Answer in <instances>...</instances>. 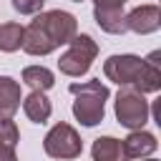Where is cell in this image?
Here are the masks:
<instances>
[{
	"instance_id": "5bb4252c",
	"label": "cell",
	"mask_w": 161,
	"mask_h": 161,
	"mask_svg": "<svg viewBox=\"0 0 161 161\" xmlns=\"http://www.w3.org/2000/svg\"><path fill=\"white\" fill-rule=\"evenodd\" d=\"M20 141V131L13 118H0V161H18L15 146Z\"/></svg>"
},
{
	"instance_id": "30bf717a",
	"label": "cell",
	"mask_w": 161,
	"mask_h": 161,
	"mask_svg": "<svg viewBox=\"0 0 161 161\" xmlns=\"http://www.w3.org/2000/svg\"><path fill=\"white\" fill-rule=\"evenodd\" d=\"M20 83L10 75H0V118H13L20 108Z\"/></svg>"
},
{
	"instance_id": "ac0fdd59",
	"label": "cell",
	"mask_w": 161,
	"mask_h": 161,
	"mask_svg": "<svg viewBox=\"0 0 161 161\" xmlns=\"http://www.w3.org/2000/svg\"><path fill=\"white\" fill-rule=\"evenodd\" d=\"M96 8H123L126 0H93Z\"/></svg>"
},
{
	"instance_id": "3957f363",
	"label": "cell",
	"mask_w": 161,
	"mask_h": 161,
	"mask_svg": "<svg viewBox=\"0 0 161 161\" xmlns=\"http://www.w3.org/2000/svg\"><path fill=\"white\" fill-rule=\"evenodd\" d=\"M96 55H98L96 40L91 35H86V33H80V35L75 33L70 38V43H68V50L60 55L58 68H60V73H65L70 78H80V75H86L91 70Z\"/></svg>"
},
{
	"instance_id": "9a60e30c",
	"label": "cell",
	"mask_w": 161,
	"mask_h": 161,
	"mask_svg": "<svg viewBox=\"0 0 161 161\" xmlns=\"http://www.w3.org/2000/svg\"><path fill=\"white\" fill-rule=\"evenodd\" d=\"M23 83L30 86L33 91H43L45 93L48 88L55 86V75L45 65H28V68H23Z\"/></svg>"
},
{
	"instance_id": "5b68a950",
	"label": "cell",
	"mask_w": 161,
	"mask_h": 161,
	"mask_svg": "<svg viewBox=\"0 0 161 161\" xmlns=\"http://www.w3.org/2000/svg\"><path fill=\"white\" fill-rule=\"evenodd\" d=\"M43 148H45V153L53 156V158H75V156H80V151H83V141H80L78 131H75L70 123H63V121H60V123H55V126L45 133Z\"/></svg>"
},
{
	"instance_id": "9c48e42d",
	"label": "cell",
	"mask_w": 161,
	"mask_h": 161,
	"mask_svg": "<svg viewBox=\"0 0 161 161\" xmlns=\"http://www.w3.org/2000/svg\"><path fill=\"white\" fill-rule=\"evenodd\" d=\"M158 58H161L158 50H153L148 58H143L141 75H138V80L133 83L136 91H141V93H156V91L161 88V63H158Z\"/></svg>"
},
{
	"instance_id": "d6986e66",
	"label": "cell",
	"mask_w": 161,
	"mask_h": 161,
	"mask_svg": "<svg viewBox=\"0 0 161 161\" xmlns=\"http://www.w3.org/2000/svg\"><path fill=\"white\" fill-rule=\"evenodd\" d=\"M73 3H83V0H73Z\"/></svg>"
},
{
	"instance_id": "6da1fadb",
	"label": "cell",
	"mask_w": 161,
	"mask_h": 161,
	"mask_svg": "<svg viewBox=\"0 0 161 161\" xmlns=\"http://www.w3.org/2000/svg\"><path fill=\"white\" fill-rule=\"evenodd\" d=\"M78 33L75 15L65 10H48L35 15L30 25L23 28V50L28 55H48L60 45H68L70 38Z\"/></svg>"
},
{
	"instance_id": "e0dca14e",
	"label": "cell",
	"mask_w": 161,
	"mask_h": 161,
	"mask_svg": "<svg viewBox=\"0 0 161 161\" xmlns=\"http://www.w3.org/2000/svg\"><path fill=\"white\" fill-rule=\"evenodd\" d=\"M43 5H45V0H13V8L20 15H35V13H40Z\"/></svg>"
},
{
	"instance_id": "ba28073f",
	"label": "cell",
	"mask_w": 161,
	"mask_h": 161,
	"mask_svg": "<svg viewBox=\"0 0 161 161\" xmlns=\"http://www.w3.org/2000/svg\"><path fill=\"white\" fill-rule=\"evenodd\" d=\"M121 143H123V153H126V158H146V156H151V153L156 151V146H158L156 136L148 133V131H143V128L131 131Z\"/></svg>"
},
{
	"instance_id": "52a82bcc",
	"label": "cell",
	"mask_w": 161,
	"mask_h": 161,
	"mask_svg": "<svg viewBox=\"0 0 161 161\" xmlns=\"http://www.w3.org/2000/svg\"><path fill=\"white\" fill-rule=\"evenodd\" d=\"M126 25H128V30H133L138 35L156 33L161 28V10H158V5L148 3V5L133 8L131 13H126Z\"/></svg>"
},
{
	"instance_id": "ffe728a7",
	"label": "cell",
	"mask_w": 161,
	"mask_h": 161,
	"mask_svg": "<svg viewBox=\"0 0 161 161\" xmlns=\"http://www.w3.org/2000/svg\"><path fill=\"white\" fill-rule=\"evenodd\" d=\"M146 161H156V158H146Z\"/></svg>"
},
{
	"instance_id": "7c38bea8",
	"label": "cell",
	"mask_w": 161,
	"mask_h": 161,
	"mask_svg": "<svg viewBox=\"0 0 161 161\" xmlns=\"http://www.w3.org/2000/svg\"><path fill=\"white\" fill-rule=\"evenodd\" d=\"M23 111L33 123H45L53 113V103L48 101L43 91H33L28 98H23Z\"/></svg>"
},
{
	"instance_id": "8fae6325",
	"label": "cell",
	"mask_w": 161,
	"mask_h": 161,
	"mask_svg": "<svg viewBox=\"0 0 161 161\" xmlns=\"http://www.w3.org/2000/svg\"><path fill=\"white\" fill-rule=\"evenodd\" d=\"M93 18H96L98 28L111 35H123L128 30L123 8H93Z\"/></svg>"
},
{
	"instance_id": "4fadbf2b",
	"label": "cell",
	"mask_w": 161,
	"mask_h": 161,
	"mask_svg": "<svg viewBox=\"0 0 161 161\" xmlns=\"http://www.w3.org/2000/svg\"><path fill=\"white\" fill-rule=\"evenodd\" d=\"M91 156H93V161H128L126 153H123V143L113 136L96 138L93 148H91Z\"/></svg>"
},
{
	"instance_id": "2e32d148",
	"label": "cell",
	"mask_w": 161,
	"mask_h": 161,
	"mask_svg": "<svg viewBox=\"0 0 161 161\" xmlns=\"http://www.w3.org/2000/svg\"><path fill=\"white\" fill-rule=\"evenodd\" d=\"M23 45V25L20 23H0V50L15 53Z\"/></svg>"
},
{
	"instance_id": "277c9868",
	"label": "cell",
	"mask_w": 161,
	"mask_h": 161,
	"mask_svg": "<svg viewBox=\"0 0 161 161\" xmlns=\"http://www.w3.org/2000/svg\"><path fill=\"white\" fill-rule=\"evenodd\" d=\"M113 111H116L118 123L126 126V128H131V131L143 128L146 121H148V113H151L148 101H146L143 93L136 91L133 86H121V91H118V96H116Z\"/></svg>"
},
{
	"instance_id": "7a4b0ae2",
	"label": "cell",
	"mask_w": 161,
	"mask_h": 161,
	"mask_svg": "<svg viewBox=\"0 0 161 161\" xmlns=\"http://www.w3.org/2000/svg\"><path fill=\"white\" fill-rule=\"evenodd\" d=\"M68 91L75 96L73 101V116L83 123V126H98L106 116V101L111 96L108 86H103L98 78L93 80H83V83H70Z\"/></svg>"
},
{
	"instance_id": "8992f818",
	"label": "cell",
	"mask_w": 161,
	"mask_h": 161,
	"mask_svg": "<svg viewBox=\"0 0 161 161\" xmlns=\"http://www.w3.org/2000/svg\"><path fill=\"white\" fill-rule=\"evenodd\" d=\"M141 68H143V58L138 55H131V53H123V55H111L106 58L103 63V73L108 80L118 83V86H133L141 75Z\"/></svg>"
}]
</instances>
